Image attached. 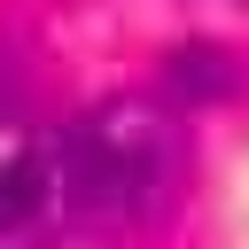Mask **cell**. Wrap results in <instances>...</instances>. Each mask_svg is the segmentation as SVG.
<instances>
[{
    "instance_id": "obj_1",
    "label": "cell",
    "mask_w": 249,
    "mask_h": 249,
    "mask_svg": "<svg viewBox=\"0 0 249 249\" xmlns=\"http://www.w3.org/2000/svg\"><path fill=\"white\" fill-rule=\"evenodd\" d=\"M62 226L93 249H148L187 202L195 140L163 93H101L70 124H54Z\"/></svg>"
},
{
    "instance_id": "obj_2",
    "label": "cell",
    "mask_w": 249,
    "mask_h": 249,
    "mask_svg": "<svg viewBox=\"0 0 249 249\" xmlns=\"http://www.w3.org/2000/svg\"><path fill=\"white\" fill-rule=\"evenodd\" d=\"M62 226V171L54 132L31 117L23 93L0 86V249H54Z\"/></svg>"
},
{
    "instance_id": "obj_3",
    "label": "cell",
    "mask_w": 249,
    "mask_h": 249,
    "mask_svg": "<svg viewBox=\"0 0 249 249\" xmlns=\"http://www.w3.org/2000/svg\"><path fill=\"white\" fill-rule=\"evenodd\" d=\"M241 93V62L226 47H179L163 62V101L171 109H210V101H233Z\"/></svg>"
}]
</instances>
